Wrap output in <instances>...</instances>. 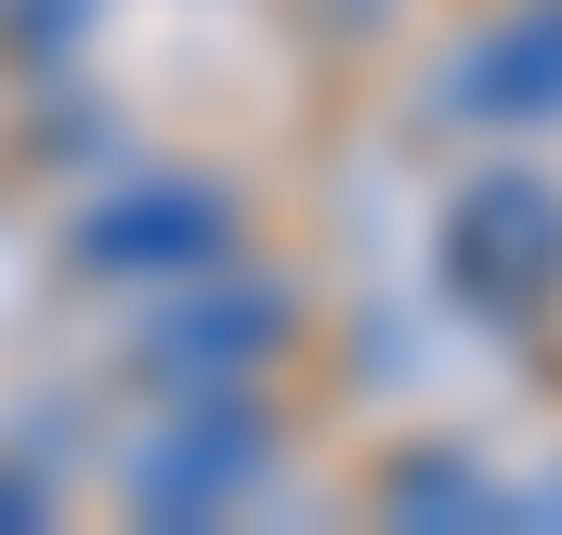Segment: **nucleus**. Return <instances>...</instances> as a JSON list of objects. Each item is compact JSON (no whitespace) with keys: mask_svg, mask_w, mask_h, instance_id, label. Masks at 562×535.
<instances>
[{"mask_svg":"<svg viewBox=\"0 0 562 535\" xmlns=\"http://www.w3.org/2000/svg\"><path fill=\"white\" fill-rule=\"evenodd\" d=\"M276 340H288V287H196V300H170L144 327V366L170 392H236Z\"/></svg>","mask_w":562,"mask_h":535,"instance_id":"20e7f679","label":"nucleus"},{"mask_svg":"<svg viewBox=\"0 0 562 535\" xmlns=\"http://www.w3.org/2000/svg\"><path fill=\"white\" fill-rule=\"evenodd\" d=\"M262 457H276V431H262L236 392H210V405H183V418L132 457V497L157 510V523H223V510L262 483Z\"/></svg>","mask_w":562,"mask_h":535,"instance_id":"f03ea898","label":"nucleus"},{"mask_svg":"<svg viewBox=\"0 0 562 535\" xmlns=\"http://www.w3.org/2000/svg\"><path fill=\"white\" fill-rule=\"evenodd\" d=\"M79 26H92L79 0H26V39H79Z\"/></svg>","mask_w":562,"mask_h":535,"instance_id":"0eeeda50","label":"nucleus"},{"mask_svg":"<svg viewBox=\"0 0 562 535\" xmlns=\"http://www.w3.org/2000/svg\"><path fill=\"white\" fill-rule=\"evenodd\" d=\"M458 118H562V0L497 13L458 53Z\"/></svg>","mask_w":562,"mask_h":535,"instance_id":"39448f33","label":"nucleus"},{"mask_svg":"<svg viewBox=\"0 0 562 535\" xmlns=\"http://www.w3.org/2000/svg\"><path fill=\"white\" fill-rule=\"evenodd\" d=\"M445 274L497 327H537L562 300V196L550 183H471L458 196V236H445Z\"/></svg>","mask_w":562,"mask_h":535,"instance_id":"f257e3e1","label":"nucleus"},{"mask_svg":"<svg viewBox=\"0 0 562 535\" xmlns=\"http://www.w3.org/2000/svg\"><path fill=\"white\" fill-rule=\"evenodd\" d=\"M223 236H236V209L210 183H132L66 249H79V274H196V262H223Z\"/></svg>","mask_w":562,"mask_h":535,"instance_id":"7ed1b4c3","label":"nucleus"},{"mask_svg":"<svg viewBox=\"0 0 562 535\" xmlns=\"http://www.w3.org/2000/svg\"><path fill=\"white\" fill-rule=\"evenodd\" d=\"M380 510H393V523H497L510 497H497V483H484L471 457L419 444V457H393V470H380Z\"/></svg>","mask_w":562,"mask_h":535,"instance_id":"423d86ee","label":"nucleus"}]
</instances>
